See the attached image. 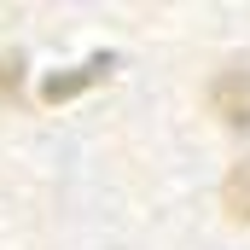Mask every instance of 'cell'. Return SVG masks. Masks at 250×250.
Segmentation results:
<instances>
[{"label":"cell","instance_id":"obj_1","mask_svg":"<svg viewBox=\"0 0 250 250\" xmlns=\"http://www.w3.org/2000/svg\"><path fill=\"white\" fill-rule=\"evenodd\" d=\"M209 105H215V117H221V123H233V128L250 123V64H233V70H221V76H215Z\"/></svg>","mask_w":250,"mask_h":250},{"label":"cell","instance_id":"obj_2","mask_svg":"<svg viewBox=\"0 0 250 250\" xmlns=\"http://www.w3.org/2000/svg\"><path fill=\"white\" fill-rule=\"evenodd\" d=\"M111 64H117V59H87L82 70H70V76H47V82H41V99H47V105H59V99H76L82 87L105 82V76H111Z\"/></svg>","mask_w":250,"mask_h":250},{"label":"cell","instance_id":"obj_3","mask_svg":"<svg viewBox=\"0 0 250 250\" xmlns=\"http://www.w3.org/2000/svg\"><path fill=\"white\" fill-rule=\"evenodd\" d=\"M221 204H227L233 221H250V157L233 163V175H227V187H221Z\"/></svg>","mask_w":250,"mask_h":250},{"label":"cell","instance_id":"obj_4","mask_svg":"<svg viewBox=\"0 0 250 250\" xmlns=\"http://www.w3.org/2000/svg\"><path fill=\"white\" fill-rule=\"evenodd\" d=\"M18 70H23L18 59H0V99H6V93H18Z\"/></svg>","mask_w":250,"mask_h":250}]
</instances>
